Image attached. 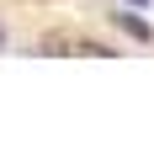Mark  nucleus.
Masks as SVG:
<instances>
[{
    "label": "nucleus",
    "instance_id": "obj_2",
    "mask_svg": "<svg viewBox=\"0 0 154 154\" xmlns=\"http://www.w3.org/2000/svg\"><path fill=\"white\" fill-rule=\"evenodd\" d=\"M0 43H5V32H0Z\"/></svg>",
    "mask_w": 154,
    "mask_h": 154
},
{
    "label": "nucleus",
    "instance_id": "obj_1",
    "mask_svg": "<svg viewBox=\"0 0 154 154\" xmlns=\"http://www.w3.org/2000/svg\"><path fill=\"white\" fill-rule=\"evenodd\" d=\"M112 16H117V11H112ZM117 21H122V32H133V37H138V43H149V27H143L138 16H117Z\"/></svg>",
    "mask_w": 154,
    "mask_h": 154
}]
</instances>
